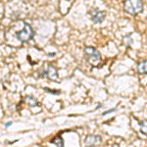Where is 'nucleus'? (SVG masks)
<instances>
[{"label":"nucleus","instance_id":"f257e3e1","mask_svg":"<svg viewBox=\"0 0 147 147\" xmlns=\"http://www.w3.org/2000/svg\"><path fill=\"white\" fill-rule=\"evenodd\" d=\"M84 58L92 67H98L101 63L100 52L92 46H86L84 48Z\"/></svg>","mask_w":147,"mask_h":147},{"label":"nucleus","instance_id":"f03ea898","mask_svg":"<svg viewBox=\"0 0 147 147\" xmlns=\"http://www.w3.org/2000/svg\"><path fill=\"white\" fill-rule=\"evenodd\" d=\"M124 10L129 15H137L143 10L142 0H125L124 2Z\"/></svg>","mask_w":147,"mask_h":147},{"label":"nucleus","instance_id":"7ed1b4c3","mask_svg":"<svg viewBox=\"0 0 147 147\" xmlns=\"http://www.w3.org/2000/svg\"><path fill=\"white\" fill-rule=\"evenodd\" d=\"M16 36L21 42L26 43V42L30 41V39H32V37L34 36V30L30 24L24 23V28L21 32H17Z\"/></svg>","mask_w":147,"mask_h":147},{"label":"nucleus","instance_id":"20e7f679","mask_svg":"<svg viewBox=\"0 0 147 147\" xmlns=\"http://www.w3.org/2000/svg\"><path fill=\"white\" fill-rule=\"evenodd\" d=\"M102 141L100 136H96V134H89L86 136L84 140L85 147H94L97 146Z\"/></svg>","mask_w":147,"mask_h":147},{"label":"nucleus","instance_id":"39448f33","mask_svg":"<svg viewBox=\"0 0 147 147\" xmlns=\"http://www.w3.org/2000/svg\"><path fill=\"white\" fill-rule=\"evenodd\" d=\"M91 17V20L94 23H102L104 21V19L106 17V12L105 11H99V10H92L89 13Z\"/></svg>","mask_w":147,"mask_h":147},{"label":"nucleus","instance_id":"423d86ee","mask_svg":"<svg viewBox=\"0 0 147 147\" xmlns=\"http://www.w3.org/2000/svg\"><path fill=\"white\" fill-rule=\"evenodd\" d=\"M43 76L44 77H47L49 80H57V78H58L57 69L55 67H53V66H48L43 71Z\"/></svg>","mask_w":147,"mask_h":147},{"label":"nucleus","instance_id":"0eeeda50","mask_svg":"<svg viewBox=\"0 0 147 147\" xmlns=\"http://www.w3.org/2000/svg\"><path fill=\"white\" fill-rule=\"evenodd\" d=\"M136 72L140 75H147V60H143L136 64Z\"/></svg>","mask_w":147,"mask_h":147},{"label":"nucleus","instance_id":"6e6552de","mask_svg":"<svg viewBox=\"0 0 147 147\" xmlns=\"http://www.w3.org/2000/svg\"><path fill=\"white\" fill-rule=\"evenodd\" d=\"M25 100H26L27 104H28V106H30V107H34V106L37 105V100L34 98V96H30V95L26 96Z\"/></svg>","mask_w":147,"mask_h":147},{"label":"nucleus","instance_id":"1a4fd4ad","mask_svg":"<svg viewBox=\"0 0 147 147\" xmlns=\"http://www.w3.org/2000/svg\"><path fill=\"white\" fill-rule=\"evenodd\" d=\"M52 144H55L56 147H64V140L61 136H56L54 139L51 140Z\"/></svg>","mask_w":147,"mask_h":147},{"label":"nucleus","instance_id":"9d476101","mask_svg":"<svg viewBox=\"0 0 147 147\" xmlns=\"http://www.w3.org/2000/svg\"><path fill=\"white\" fill-rule=\"evenodd\" d=\"M139 127H140V131L142 134L147 136V120L139 123Z\"/></svg>","mask_w":147,"mask_h":147},{"label":"nucleus","instance_id":"9b49d317","mask_svg":"<svg viewBox=\"0 0 147 147\" xmlns=\"http://www.w3.org/2000/svg\"><path fill=\"white\" fill-rule=\"evenodd\" d=\"M116 110H117V108H113V109H110V110H107V111H105V112L102 114V116H105V115H108V114H111V113L115 112Z\"/></svg>","mask_w":147,"mask_h":147},{"label":"nucleus","instance_id":"f8f14e48","mask_svg":"<svg viewBox=\"0 0 147 147\" xmlns=\"http://www.w3.org/2000/svg\"><path fill=\"white\" fill-rule=\"evenodd\" d=\"M46 91H48V92H50V93H53V94H59L60 93V91H53V90H49L48 88H44Z\"/></svg>","mask_w":147,"mask_h":147},{"label":"nucleus","instance_id":"ddd939ff","mask_svg":"<svg viewBox=\"0 0 147 147\" xmlns=\"http://www.w3.org/2000/svg\"><path fill=\"white\" fill-rule=\"evenodd\" d=\"M12 125V122H10V123H6L5 124V127H9V125Z\"/></svg>","mask_w":147,"mask_h":147},{"label":"nucleus","instance_id":"4468645a","mask_svg":"<svg viewBox=\"0 0 147 147\" xmlns=\"http://www.w3.org/2000/svg\"><path fill=\"white\" fill-rule=\"evenodd\" d=\"M112 147H120V146L118 145V144H113V145H112Z\"/></svg>","mask_w":147,"mask_h":147}]
</instances>
